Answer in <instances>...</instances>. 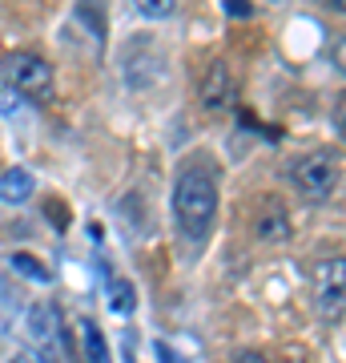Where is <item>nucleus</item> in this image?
I'll list each match as a JSON object with an SVG mask.
<instances>
[{"mask_svg":"<svg viewBox=\"0 0 346 363\" xmlns=\"http://www.w3.org/2000/svg\"><path fill=\"white\" fill-rule=\"evenodd\" d=\"M173 218L190 242H205L214 230V222H218V178L202 162L185 166L173 182Z\"/></svg>","mask_w":346,"mask_h":363,"instance_id":"nucleus-1","label":"nucleus"},{"mask_svg":"<svg viewBox=\"0 0 346 363\" xmlns=\"http://www.w3.org/2000/svg\"><path fill=\"white\" fill-rule=\"evenodd\" d=\"M286 174H290L294 190L306 198V202H326V198L338 190V162H334V154H322V150L294 157Z\"/></svg>","mask_w":346,"mask_h":363,"instance_id":"nucleus-2","label":"nucleus"},{"mask_svg":"<svg viewBox=\"0 0 346 363\" xmlns=\"http://www.w3.org/2000/svg\"><path fill=\"white\" fill-rule=\"evenodd\" d=\"M310 298H314V311L322 319H342L346 315V259L342 255L314 262V271H310Z\"/></svg>","mask_w":346,"mask_h":363,"instance_id":"nucleus-3","label":"nucleus"},{"mask_svg":"<svg viewBox=\"0 0 346 363\" xmlns=\"http://www.w3.org/2000/svg\"><path fill=\"white\" fill-rule=\"evenodd\" d=\"M8 85H13L21 97H28V101L45 105L52 97V65L45 61V57H37V52H16L13 61H8Z\"/></svg>","mask_w":346,"mask_h":363,"instance_id":"nucleus-4","label":"nucleus"},{"mask_svg":"<svg viewBox=\"0 0 346 363\" xmlns=\"http://www.w3.org/2000/svg\"><path fill=\"white\" fill-rule=\"evenodd\" d=\"M197 93H202L205 113H230L233 105H238V81H233V73L226 69V61H209V65H205Z\"/></svg>","mask_w":346,"mask_h":363,"instance_id":"nucleus-5","label":"nucleus"},{"mask_svg":"<svg viewBox=\"0 0 346 363\" xmlns=\"http://www.w3.org/2000/svg\"><path fill=\"white\" fill-rule=\"evenodd\" d=\"M28 331H33V339H37L40 347L64 343L61 339V311H57L52 303H37V307L28 311Z\"/></svg>","mask_w":346,"mask_h":363,"instance_id":"nucleus-6","label":"nucleus"},{"mask_svg":"<svg viewBox=\"0 0 346 363\" xmlns=\"http://www.w3.org/2000/svg\"><path fill=\"white\" fill-rule=\"evenodd\" d=\"M33 190H37V178L28 174V169L13 166L0 174V202H8V206H21L25 198H33Z\"/></svg>","mask_w":346,"mask_h":363,"instance_id":"nucleus-7","label":"nucleus"},{"mask_svg":"<svg viewBox=\"0 0 346 363\" xmlns=\"http://www.w3.org/2000/svg\"><path fill=\"white\" fill-rule=\"evenodd\" d=\"M290 238V218H286L282 206H266L258 214V242H266V247H278Z\"/></svg>","mask_w":346,"mask_h":363,"instance_id":"nucleus-8","label":"nucleus"},{"mask_svg":"<svg viewBox=\"0 0 346 363\" xmlns=\"http://www.w3.org/2000/svg\"><path fill=\"white\" fill-rule=\"evenodd\" d=\"M109 307H113V315L137 311V295H133V283L129 279H109Z\"/></svg>","mask_w":346,"mask_h":363,"instance_id":"nucleus-9","label":"nucleus"},{"mask_svg":"<svg viewBox=\"0 0 346 363\" xmlns=\"http://www.w3.org/2000/svg\"><path fill=\"white\" fill-rule=\"evenodd\" d=\"M81 335H85V359H89V363H109V343H105L101 327L85 323V327H81Z\"/></svg>","mask_w":346,"mask_h":363,"instance_id":"nucleus-10","label":"nucleus"},{"mask_svg":"<svg viewBox=\"0 0 346 363\" xmlns=\"http://www.w3.org/2000/svg\"><path fill=\"white\" fill-rule=\"evenodd\" d=\"M8 267H13L16 274H25V279H33V283H49L52 274H49V267L40 259H33V255H13L8 259Z\"/></svg>","mask_w":346,"mask_h":363,"instance_id":"nucleus-11","label":"nucleus"},{"mask_svg":"<svg viewBox=\"0 0 346 363\" xmlns=\"http://www.w3.org/2000/svg\"><path fill=\"white\" fill-rule=\"evenodd\" d=\"M133 9H137V16H145V21H166V16L178 13V0H129Z\"/></svg>","mask_w":346,"mask_h":363,"instance_id":"nucleus-12","label":"nucleus"},{"mask_svg":"<svg viewBox=\"0 0 346 363\" xmlns=\"http://www.w3.org/2000/svg\"><path fill=\"white\" fill-rule=\"evenodd\" d=\"M334 130L346 142V93H338V101H334Z\"/></svg>","mask_w":346,"mask_h":363,"instance_id":"nucleus-13","label":"nucleus"},{"mask_svg":"<svg viewBox=\"0 0 346 363\" xmlns=\"http://www.w3.org/2000/svg\"><path fill=\"white\" fill-rule=\"evenodd\" d=\"M226 13L238 16V21H246V16L254 13V4H250V0H226Z\"/></svg>","mask_w":346,"mask_h":363,"instance_id":"nucleus-14","label":"nucleus"},{"mask_svg":"<svg viewBox=\"0 0 346 363\" xmlns=\"http://www.w3.org/2000/svg\"><path fill=\"white\" fill-rule=\"evenodd\" d=\"M233 363H270V359L262 355V351H238V355H233Z\"/></svg>","mask_w":346,"mask_h":363,"instance_id":"nucleus-15","label":"nucleus"},{"mask_svg":"<svg viewBox=\"0 0 346 363\" xmlns=\"http://www.w3.org/2000/svg\"><path fill=\"white\" fill-rule=\"evenodd\" d=\"M8 363H45V359H40L37 351H16V355H13Z\"/></svg>","mask_w":346,"mask_h":363,"instance_id":"nucleus-16","label":"nucleus"},{"mask_svg":"<svg viewBox=\"0 0 346 363\" xmlns=\"http://www.w3.org/2000/svg\"><path fill=\"white\" fill-rule=\"evenodd\" d=\"M334 65L342 69V77H346V37L338 40V49H334Z\"/></svg>","mask_w":346,"mask_h":363,"instance_id":"nucleus-17","label":"nucleus"},{"mask_svg":"<svg viewBox=\"0 0 346 363\" xmlns=\"http://www.w3.org/2000/svg\"><path fill=\"white\" fill-rule=\"evenodd\" d=\"M322 9H326V13H338V16H346V0H318Z\"/></svg>","mask_w":346,"mask_h":363,"instance_id":"nucleus-18","label":"nucleus"},{"mask_svg":"<svg viewBox=\"0 0 346 363\" xmlns=\"http://www.w3.org/2000/svg\"><path fill=\"white\" fill-rule=\"evenodd\" d=\"M157 359H161V363H178V355H173L166 343H157Z\"/></svg>","mask_w":346,"mask_h":363,"instance_id":"nucleus-19","label":"nucleus"}]
</instances>
